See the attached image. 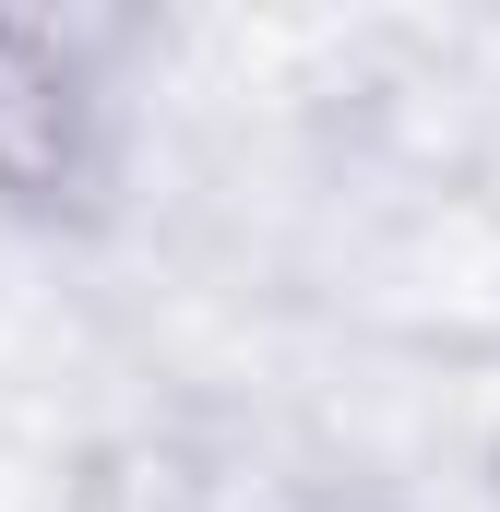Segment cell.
<instances>
[{"instance_id":"cell-1","label":"cell","mask_w":500,"mask_h":512,"mask_svg":"<svg viewBox=\"0 0 500 512\" xmlns=\"http://www.w3.org/2000/svg\"><path fill=\"white\" fill-rule=\"evenodd\" d=\"M120 191V96L72 24L0 12V215L84 227Z\"/></svg>"},{"instance_id":"cell-2","label":"cell","mask_w":500,"mask_h":512,"mask_svg":"<svg viewBox=\"0 0 500 512\" xmlns=\"http://www.w3.org/2000/svg\"><path fill=\"white\" fill-rule=\"evenodd\" d=\"M489 512H500V477H489Z\"/></svg>"}]
</instances>
